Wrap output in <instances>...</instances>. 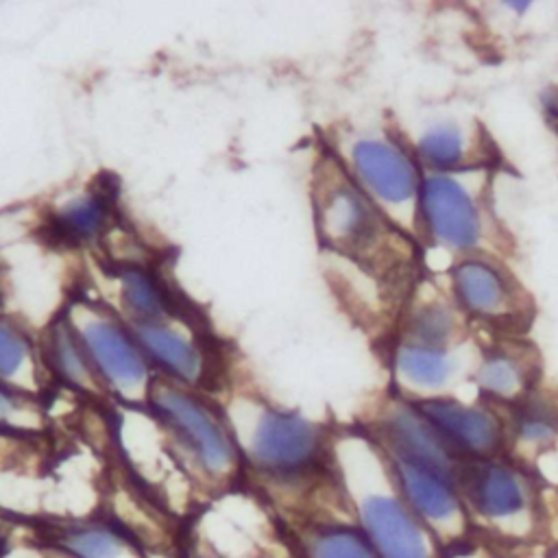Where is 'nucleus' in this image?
Instances as JSON below:
<instances>
[{"mask_svg":"<svg viewBox=\"0 0 558 558\" xmlns=\"http://www.w3.org/2000/svg\"><path fill=\"white\" fill-rule=\"evenodd\" d=\"M220 403L246 475L270 488H288L329 471L333 440L314 418L251 390H233Z\"/></svg>","mask_w":558,"mask_h":558,"instance_id":"nucleus-1","label":"nucleus"},{"mask_svg":"<svg viewBox=\"0 0 558 558\" xmlns=\"http://www.w3.org/2000/svg\"><path fill=\"white\" fill-rule=\"evenodd\" d=\"M161 427L196 488L229 490L244 477V462L218 399L157 379L144 405Z\"/></svg>","mask_w":558,"mask_h":558,"instance_id":"nucleus-2","label":"nucleus"},{"mask_svg":"<svg viewBox=\"0 0 558 558\" xmlns=\"http://www.w3.org/2000/svg\"><path fill=\"white\" fill-rule=\"evenodd\" d=\"M312 209L318 240L333 255L371 270H388L403 259L405 242L331 153L314 166Z\"/></svg>","mask_w":558,"mask_h":558,"instance_id":"nucleus-3","label":"nucleus"},{"mask_svg":"<svg viewBox=\"0 0 558 558\" xmlns=\"http://www.w3.org/2000/svg\"><path fill=\"white\" fill-rule=\"evenodd\" d=\"M76 329L107 401L144 408L157 375L131 323L92 294H74L63 305Z\"/></svg>","mask_w":558,"mask_h":558,"instance_id":"nucleus-4","label":"nucleus"},{"mask_svg":"<svg viewBox=\"0 0 558 558\" xmlns=\"http://www.w3.org/2000/svg\"><path fill=\"white\" fill-rule=\"evenodd\" d=\"M161 381L211 395L225 381V357L198 314L133 327Z\"/></svg>","mask_w":558,"mask_h":558,"instance_id":"nucleus-5","label":"nucleus"},{"mask_svg":"<svg viewBox=\"0 0 558 558\" xmlns=\"http://www.w3.org/2000/svg\"><path fill=\"white\" fill-rule=\"evenodd\" d=\"M355 183L384 211L410 227L418 209V170L410 153L395 140L381 135H357L338 157Z\"/></svg>","mask_w":558,"mask_h":558,"instance_id":"nucleus-6","label":"nucleus"},{"mask_svg":"<svg viewBox=\"0 0 558 558\" xmlns=\"http://www.w3.org/2000/svg\"><path fill=\"white\" fill-rule=\"evenodd\" d=\"M105 296L98 299L133 327L194 316L157 262L111 259L105 268Z\"/></svg>","mask_w":558,"mask_h":558,"instance_id":"nucleus-7","label":"nucleus"},{"mask_svg":"<svg viewBox=\"0 0 558 558\" xmlns=\"http://www.w3.org/2000/svg\"><path fill=\"white\" fill-rule=\"evenodd\" d=\"M118 194L111 183H92L52 203L41 218L44 242L61 251L107 244L118 229Z\"/></svg>","mask_w":558,"mask_h":558,"instance_id":"nucleus-8","label":"nucleus"},{"mask_svg":"<svg viewBox=\"0 0 558 558\" xmlns=\"http://www.w3.org/2000/svg\"><path fill=\"white\" fill-rule=\"evenodd\" d=\"M418 216L429 238L451 251H471L484 238V216L456 177L436 172L418 185Z\"/></svg>","mask_w":558,"mask_h":558,"instance_id":"nucleus-9","label":"nucleus"},{"mask_svg":"<svg viewBox=\"0 0 558 558\" xmlns=\"http://www.w3.org/2000/svg\"><path fill=\"white\" fill-rule=\"evenodd\" d=\"M344 484L355 504L360 530L379 558H429L423 527L395 493Z\"/></svg>","mask_w":558,"mask_h":558,"instance_id":"nucleus-10","label":"nucleus"},{"mask_svg":"<svg viewBox=\"0 0 558 558\" xmlns=\"http://www.w3.org/2000/svg\"><path fill=\"white\" fill-rule=\"evenodd\" d=\"M377 434L392 462L414 464L445 477L456 475L453 447L438 434V429L405 403H397L384 412L377 423Z\"/></svg>","mask_w":558,"mask_h":558,"instance_id":"nucleus-11","label":"nucleus"},{"mask_svg":"<svg viewBox=\"0 0 558 558\" xmlns=\"http://www.w3.org/2000/svg\"><path fill=\"white\" fill-rule=\"evenodd\" d=\"M37 349L46 384L59 386L85 399L107 401L87 351L63 307L44 325L41 333L37 336Z\"/></svg>","mask_w":558,"mask_h":558,"instance_id":"nucleus-12","label":"nucleus"},{"mask_svg":"<svg viewBox=\"0 0 558 558\" xmlns=\"http://www.w3.org/2000/svg\"><path fill=\"white\" fill-rule=\"evenodd\" d=\"M456 477L469 504L488 519H512L527 508L525 480L506 464L473 460L456 466Z\"/></svg>","mask_w":558,"mask_h":558,"instance_id":"nucleus-13","label":"nucleus"},{"mask_svg":"<svg viewBox=\"0 0 558 558\" xmlns=\"http://www.w3.org/2000/svg\"><path fill=\"white\" fill-rule=\"evenodd\" d=\"M416 408L451 447L466 453L490 456L501 442L497 418L482 408L451 399H425Z\"/></svg>","mask_w":558,"mask_h":558,"instance_id":"nucleus-14","label":"nucleus"},{"mask_svg":"<svg viewBox=\"0 0 558 558\" xmlns=\"http://www.w3.org/2000/svg\"><path fill=\"white\" fill-rule=\"evenodd\" d=\"M451 288L458 305L482 318L512 316L517 294L506 275L490 262L462 259L451 270Z\"/></svg>","mask_w":558,"mask_h":558,"instance_id":"nucleus-15","label":"nucleus"},{"mask_svg":"<svg viewBox=\"0 0 558 558\" xmlns=\"http://www.w3.org/2000/svg\"><path fill=\"white\" fill-rule=\"evenodd\" d=\"M392 471L405 501L416 514L432 525L445 527L460 523V501L449 477L405 462H392Z\"/></svg>","mask_w":558,"mask_h":558,"instance_id":"nucleus-16","label":"nucleus"},{"mask_svg":"<svg viewBox=\"0 0 558 558\" xmlns=\"http://www.w3.org/2000/svg\"><path fill=\"white\" fill-rule=\"evenodd\" d=\"M0 379L37 397H44L48 386L39 362L37 336L4 310H0Z\"/></svg>","mask_w":558,"mask_h":558,"instance_id":"nucleus-17","label":"nucleus"},{"mask_svg":"<svg viewBox=\"0 0 558 558\" xmlns=\"http://www.w3.org/2000/svg\"><path fill=\"white\" fill-rule=\"evenodd\" d=\"M135 538L111 521L61 523L50 543L72 558H144Z\"/></svg>","mask_w":558,"mask_h":558,"instance_id":"nucleus-18","label":"nucleus"},{"mask_svg":"<svg viewBox=\"0 0 558 558\" xmlns=\"http://www.w3.org/2000/svg\"><path fill=\"white\" fill-rule=\"evenodd\" d=\"M453 360L445 349H432L414 342H401L395 351V371L405 386L434 390L453 375Z\"/></svg>","mask_w":558,"mask_h":558,"instance_id":"nucleus-19","label":"nucleus"},{"mask_svg":"<svg viewBox=\"0 0 558 558\" xmlns=\"http://www.w3.org/2000/svg\"><path fill=\"white\" fill-rule=\"evenodd\" d=\"M303 558H379L362 530L344 523H323L305 530Z\"/></svg>","mask_w":558,"mask_h":558,"instance_id":"nucleus-20","label":"nucleus"},{"mask_svg":"<svg viewBox=\"0 0 558 558\" xmlns=\"http://www.w3.org/2000/svg\"><path fill=\"white\" fill-rule=\"evenodd\" d=\"M44 397L20 390L0 379V436L35 440L46 429Z\"/></svg>","mask_w":558,"mask_h":558,"instance_id":"nucleus-21","label":"nucleus"},{"mask_svg":"<svg viewBox=\"0 0 558 558\" xmlns=\"http://www.w3.org/2000/svg\"><path fill=\"white\" fill-rule=\"evenodd\" d=\"M416 155L425 166L447 174L466 163L469 137L456 122H438L418 137Z\"/></svg>","mask_w":558,"mask_h":558,"instance_id":"nucleus-22","label":"nucleus"},{"mask_svg":"<svg viewBox=\"0 0 558 558\" xmlns=\"http://www.w3.org/2000/svg\"><path fill=\"white\" fill-rule=\"evenodd\" d=\"M458 320L456 312L442 301H427L421 303L405 323V342L445 349V344L456 336Z\"/></svg>","mask_w":558,"mask_h":558,"instance_id":"nucleus-23","label":"nucleus"},{"mask_svg":"<svg viewBox=\"0 0 558 558\" xmlns=\"http://www.w3.org/2000/svg\"><path fill=\"white\" fill-rule=\"evenodd\" d=\"M477 384L490 397L517 399L525 386V366L519 357L497 351L488 353L477 368Z\"/></svg>","mask_w":558,"mask_h":558,"instance_id":"nucleus-24","label":"nucleus"},{"mask_svg":"<svg viewBox=\"0 0 558 558\" xmlns=\"http://www.w3.org/2000/svg\"><path fill=\"white\" fill-rule=\"evenodd\" d=\"M558 432V405L549 397H530L517 416V436L527 445H547Z\"/></svg>","mask_w":558,"mask_h":558,"instance_id":"nucleus-25","label":"nucleus"},{"mask_svg":"<svg viewBox=\"0 0 558 558\" xmlns=\"http://www.w3.org/2000/svg\"><path fill=\"white\" fill-rule=\"evenodd\" d=\"M0 558H72V556L65 554L63 549H59L57 545H52L50 541H46V543L17 545L13 549H7L4 556H0Z\"/></svg>","mask_w":558,"mask_h":558,"instance_id":"nucleus-26","label":"nucleus"},{"mask_svg":"<svg viewBox=\"0 0 558 558\" xmlns=\"http://www.w3.org/2000/svg\"><path fill=\"white\" fill-rule=\"evenodd\" d=\"M185 558H220V556H216L211 549H203V547H194V549H190L187 554H185Z\"/></svg>","mask_w":558,"mask_h":558,"instance_id":"nucleus-27","label":"nucleus"}]
</instances>
